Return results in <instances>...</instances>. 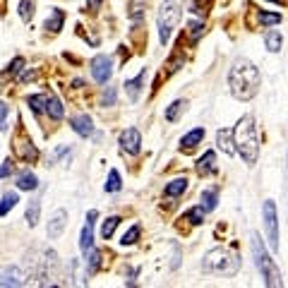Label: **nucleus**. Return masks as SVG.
I'll list each match as a JSON object with an SVG mask.
<instances>
[{"label":"nucleus","mask_w":288,"mask_h":288,"mask_svg":"<svg viewBox=\"0 0 288 288\" xmlns=\"http://www.w3.org/2000/svg\"><path fill=\"white\" fill-rule=\"evenodd\" d=\"M228 86L231 94L240 101L255 99V94L259 92V70L255 68V62H250L248 58H238L228 72Z\"/></svg>","instance_id":"f257e3e1"},{"label":"nucleus","mask_w":288,"mask_h":288,"mask_svg":"<svg viewBox=\"0 0 288 288\" xmlns=\"http://www.w3.org/2000/svg\"><path fill=\"white\" fill-rule=\"evenodd\" d=\"M233 142H235V149L245 159V164L255 166V161H257V156H259V135H257L255 118L242 116L238 120V125L233 127Z\"/></svg>","instance_id":"f03ea898"},{"label":"nucleus","mask_w":288,"mask_h":288,"mask_svg":"<svg viewBox=\"0 0 288 288\" xmlns=\"http://www.w3.org/2000/svg\"><path fill=\"white\" fill-rule=\"evenodd\" d=\"M240 269V259L233 250L228 248H216L204 255L202 272L207 274H221V276H235Z\"/></svg>","instance_id":"7ed1b4c3"},{"label":"nucleus","mask_w":288,"mask_h":288,"mask_svg":"<svg viewBox=\"0 0 288 288\" xmlns=\"http://www.w3.org/2000/svg\"><path fill=\"white\" fill-rule=\"evenodd\" d=\"M252 255H255V264H257L259 274L264 276V283L269 288H276L281 286V274L279 269H276V264H274V259L269 257V252H267L264 242H262V238H259L257 233H252Z\"/></svg>","instance_id":"20e7f679"},{"label":"nucleus","mask_w":288,"mask_h":288,"mask_svg":"<svg viewBox=\"0 0 288 288\" xmlns=\"http://www.w3.org/2000/svg\"><path fill=\"white\" fill-rule=\"evenodd\" d=\"M180 0H164L161 3V10H159V41L161 43H168V39H171L173 29L178 27L180 22Z\"/></svg>","instance_id":"39448f33"},{"label":"nucleus","mask_w":288,"mask_h":288,"mask_svg":"<svg viewBox=\"0 0 288 288\" xmlns=\"http://www.w3.org/2000/svg\"><path fill=\"white\" fill-rule=\"evenodd\" d=\"M262 216H264V231H267V240L269 248L279 250V216H276V204L272 200H267L262 207Z\"/></svg>","instance_id":"423d86ee"},{"label":"nucleus","mask_w":288,"mask_h":288,"mask_svg":"<svg viewBox=\"0 0 288 288\" xmlns=\"http://www.w3.org/2000/svg\"><path fill=\"white\" fill-rule=\"evenodd\" d=\"M113 75V60L108 55H96L92 60V77L99 82V84H106Z\"/></svg>","instance_id":"0eeeda50"},{"label":"nucleus","mask_w":288,"mask_h":288,"mask_svg":"<svg viewBox=\"0 0 288 288\" xmlns=\"http://www.w3.org/2000/svg\"><path fill=\"white\" fill-rule=\"evenodd\" d=\"M15 154L22 159V161H36V156H39V151H36V147L31 144V140H27L24 137V132L19 130L15 137Z\"/></svg>","instance_id":"6e6552de"},{"label":"nucleus","mask_w":288,"mask_h":288,"mask_svg":"<svg viewBox=\"0 0 288 288\" xmlns=\"http://www.w3.org/2000/svg\"><path fill=\"white\" fill-rule=\"evenodd\" d=\"M96 216H99L96 209H92L86 214V224H84V228H82V235H79V248H82L84 255L94 248V221H96Z\"/></svg>","instance_id":"1a4fd4ad"},{"label":"nucleus","mask_w":288,"mask_h":288,"mask_svg":"<svg viewBox=\"0 0 288 288\" xmlns=\"http://www.w3.org/2000/svg\"><path fill=\"white\" fill-rule=\"evenodd\" d=\"M140 147H142L140 130L127 127V130L120 135V149H123V151H127V154H140Z\"/></svg>","instance_id":"9d476101"},{"label":"nucleus","mask_w":288,"mask_h":288,"mask_svg":"<svg viewBox=\"0 0 288 288\" xmlns=\"http://www.w3.org/2000/svg\"><path fill=\"white\" fill-rule=\"evenodd\" d=\"M65 226H68V211L65 209H58L53 214V216L48 218V238L51 240H55V238H60V233L65 231Z\"/></svg>","instance_id":"9b49d317"},{"label":"nucleus","mask_w":288,"mask_h":288,"mask_svg":"<svg viewBox=\"0 0 288 288\" xmlns=\"http://www.w3.org/2000/svg\"><path fill=\"white\" fill-rule=\"evenodd\" d=\"M24 279H27V276H24V272L19 267H5V269L0 272V286H12V288L24 286V283H27Z\"/></svg>","instance_id":"f8f14e48"},{"label":"nucleus","mask_w":288,"mask_h":288,"mask_svg":"<svg viewBox=\"0 0 288 288\" xmlns=\"http://www.w3.org/2000/svg\"><path fill=\"white\" fill-rule=\"evenodd\" d=\"M70 127L79 137H92L94 135V125H92V118L89 116H75L70 120Z\"/></svg>","instance_id":"ddd939ff"},{"label":"nucleus","mask_w":288,"mask_h":288,"mask_svg":"<svg viewBox=\"0 0 288 288\" xmlns=\"http://www.w3.org/2000/svg\"><path fill=\"white\" fill-rule=\"evenodd\" d=\"M144 77H147V70H140V75L132 77V79H125V92H127V96H130V101H137V99H140Z\"/></svg>","instance_id":"4468645a"},{"label":"nucleus","mask_w":288,"mask_h":288,"mask_svg":"<svg viewBox=\"0 0 288 288\" xmlns=\"http://www.w3.org/2000/svg\"><path fill=\"white\" fill-rule=\"evenodd\" d=\"M233 130H218L216 132V147L224 151V154L228 156H233L235 154V149H233Z\"/></svg>","instance_id":"2eb2a0df"},{"label":"nucleus","mask_w":288,"mask_h":288,"mask_svg":"<svg viewBox=\"0 0 288 288\" xmlns=\"http://www.w3.org/2000/svg\"><path fill=\"white\" fill-rule=\"evenodd\" d=\"M216 171V154L214 151H207V154L197 161V173L200 175H209V173Z\"/></svg>","instance_id":"dca6fc26"},{"label":"nucleus","mask_w":288,"mask_h":288,"mask_svg":"<svg viewBox=\"0 0 288 288\" xmlns=\"http://www.w3.org/2000/svg\"><path fill=\"white\" fill-rule=\"evenodd\" d=\"M202 140H204V130H202V127H195V130H190V132L180 140V147H183V149H195Z\"/></svg>","instance_id":"f3484780"},{"label":"nucleus","mask_w":288,"mask_h":288,"mask_svg":"<svg viewBox=\"0 0 288 288\" xmlns=\"http://www.w3.org/2000/svg\"><path fill=\"white\" fill-rule=\"evenodd\" d=\"M62 22H65V12L55 8L53 12H51V17L43 22V29H46V31H60L62 29Z\"/></svg>","instance_id":"a211bd4d"},{"label":"nucleus","mask_w":288,"mask_h":288,"mask_svg":"<svg viewBox=\"0 0 288 288\" xmlns=\"http://www.w3.org/2000/svg\"><path fill=\"white\" fill-rule=\"evenodd\" d=\"M185 190H187V178H175V180H171V183L166 185L164 195L166 197H180Z\"/></svg>","instance_id":"6ab92c4d"},{"label":"nucleus","mask_w":288,"mask_h":288,"mask_svg":"<svg viewBox=\"0 0 288 288\" xmlns=\"http://www.w3.org/2000/svg\"><path fill=\"white\" fill-rule=\"evenodd\" d=\"M27 106H29L34 113H43L48 108V94H34L27 99Z\"/></svg>","instance_id":"aec40b11"},{"label":"nucleus","mask_w":288,"mask_h":288,"mask_svg":"<svg viewBox=\"0 0 288 288\" xmlns=\"http://www.w3.org/2000/svg\"><path fill=\"white\" fill-rule=\"evenodd\" d=\"M17 187H19V190H36V187H39V180H36V175L31 171H24L17 175Z\"/></svg>","instance_id":"412c9836"},{"label":"nucleus","mask_w":288,"mask_h":288,"mask_svg":"<svg viewBox=\"0 0 288 288\" xmlns=\"http://www.w3.org/2000/svg\"><path fill=\"white\" fill-rule=\"evenodd\" d=\"M281 43H283V39H281L279 31H267L264 46H267V51H269V53H279V51H281Z\"/></svg>","instance_id":"4be33fe9"},{"label":"nucleus","mask_w":288,"mask_h":288,"mask_svg":"<svg viewBox=\"0 0 288 288\" xmlns=\"http://www.w3.org/2000/svg\"><path fill=\"white\" fill-rule=\"evenodd\" d=\"M39 211H41V200H31L29 207H27V224L29 226L39 224Z\"/></svg>","instance_id":"5701e85b"},{"label":"nucleus","mask_w":288,"mask_h":288,"mask_svg":"<svg viewBox=\"0 0 288 288\" xmlns=\"http://www.w3.org/2000/svg\"><path fill=\"white\" fill-rule=\"evenodd\" d=\"M216 187H209V190H204L202 192V207H204V211H211V209H216Z\"/></svg>","instance_id":"b1692460"},{"label":"nucleus","mask_w":288,"mask_h":288,"mask_svg":"<svg viewBox=\"0 0 288 288\" xmlns=\"http://www.w3.org/2000/svg\"><path fill=\"white\" fill-rule=\"evenodd\" d=\"M185 106H187V103H185V101H180V99H178V101H173L171 106L166 108L164 118L168 120V123H175V120H178V116H180V110L185 108Z\"/></svg>","instance_id":"393cba45"},{"label":"nucleus","mask_w":288,"mask_h":288,"mask_svg":"<svg viewBox=\"0 0 288 288\" xmlns=\"http://www.w3.org/2000/svg\"><path fill=\"white\" fill-rule=\"evenodd\" d=\"M118 224H120V218H118V216H108L106 221H103V226H101V238H103V240L113 238V231L118 228Z\"/></svg>","instance_id":"a878e982"},{"label":"nucleus","mask_w":288,"mask_h":288,"mask_svg":"<svg viewBox=\"0 0 288 288\" xmlns=\"http://www.w3.org/2000/svg\"><path fill=\"white\" fill-rule=\"evenodd\" d=\"M46 113L53 118V120H60L62 113H65V110H62V103L58 101L55 96H48V108H46Z\"/></svg>","instance_id":"bb28decb"},{"label":"nucleus","mask_w":288,"mask_h":288,"mask_svg":"<svg viewBox=\"0 0 288 288\" xmlns=\"http://www.w3.org/2000/svg\"><path fill=\"white\" fill-rule=\"evenodd\" d=\"M17 202H19L17 192H5V195H3V202H0V216H5Z\"/></svg>","instance_id":"cd10ccee"},{"label":"nucleus","mask_w":288,"mask_h":288,"mask_svg":"<svg viewBox=\"0 0 288 288\" xmlns=\"http://www.w3.org/2000/svg\"><path fill=\"white\" fill-rule=\"evenodd\" d=\"M86 255H89V257H86V274H94L99 269V264H101V252L92 248Z\"/></svg>","instance_id":"c85d7f7f"},{"label":"nucleus","mask_w":288,"mask_h":288,"mask_svg":"<svg viewBox=\"0 0 288 288\" xmlns=\"http://www.w3.org/2000/svg\"><path fill=\"white\" fill-rule=\"evenodd\" d=\"M120 187H123V183H120V173H118L116 168H113V171L108 173V180H106L103 190H106V192H118Z\"/></svg>","instance_id":"c756f323"},{"label":"nucleus","mask_w":288,"mask_h":288,"mask_svg":"<svg viewBox=\"0 0 288 288\" xmlns=\"http://www.w3.org/2000/svg\"><path fill=\"white\" fill-rule=\"evenodd\" d=\"M204 214H207V211H204V207L200 204V207H192L190 211H185V218L190 221V224H195V226H200V224L204 221Z\"/></svg>","instance_id":"7c9ffc66"},{"label":"nucleus","mask_w":288,"mask_h":288,"mask_svg":"<svg viewBox=\"0 0 288 288\" xmlns=\"http://www.w3.org/2000/svg\"><path fill=\"white\" fill-rule=\"evenodd\" d=\"M140 224H135L132 228H130V231H127V233H123V238H120V242H123V245H135V242H137V238H140Z\"/></svg>","instance_id":"2f4dec72"},{"label":"nucleus","mask_w":288,"mask_h":288,"mask_svg":"<svg viewBox=\"0 0 288 288\" xmlns=\"http://www.w3.org/2000/svg\"><path fill=\"white\" fill-rule=\"evenodd\" d=\"M19 17H22L24 22H29L31 17H34V0H22L19 3Z\"/></svg>","instance_id":"473e14b6"},{"label":"nucleus","mask_w":288,"mask_h":288,"mask_svg":"<svg viewBox=\"0 0 288 288\" xmlns=\"http://www.w3.org/2000/svg\"><path fill=\"white\" fill-rule=\"evenodd\" d=\"M259 24L262 27H272V24H279L281 22V15H276V12H259Z\"/></svg>","instance_id":"72a5a7b5"},{"label":"nucleus","mask_w":288,"mask_h":288,"mask_svg":"<svg viewBox=\"0 0 288 288\" xmlns=\"http://www.w3.org/2000/svg\"><path fill=\"white\" fill-rule=\"evenodd\" d=\"M202 31H204L202 22H187V34H190V39L192 41L200 39V36H202Z\"/></svg>","instance_id":"f704fd0d"},{"label":"nucleus","mask_w":288,"mask_h":288,"mask_svg":"<svg viewBox=\"0 0 288 288\" xmlns=\"http://www.w3.org/2000/svg\"><path fill=\"white\" fill-rule=\"evenodd\" d=\"M116 103V86H108L103 94V106H113Z\"/></svg>","instance_id":"c9c22d12"},{"label":"nucleus","mask_w":288,"mask_h":288,"mask_svg":"<svg viewBox=\"0 0 288 288\" xmlns=\"http://www.w3.org/2000/svg\"><path fill=\"white\" fill-rule=\"evenodd\" d=\"M8 106L0 101V130H8Z\"/></svg>","instance_id":"e433bc0d"},{"label":"nucleus","mask_w":288,"mask_h":288,"mask_svg":"<svg viewBox=\"0 0 288 288\" xmlns=\"http://www.w3.org/2000/svg\"><path fill=\"white\" fill-rule=\"evenodd\" d=\"M12 173H15V164L8 159L5 164L0 166V178H8V175H12Z\"/></svg>","instance_id":"4c0bfd02"},{"label":"nucleus","mask_w":288,"mask_h":288,"mask_svg":"<svg viewBox=\"0 0 288 288\" xmlns=\"http://www.w3.org/2000/svg\"><path fill=\"white\" fill-rule=\"evenodd\" d=\"M22 65H24L22 58H15V60H12V65L8 68V75H15V72H19V70H22Z\"/></svg>","instance_id":"58836bf2"},{"label":"nucleus","mask_w":288,"mask_h":288,"mask_svg":"<svg viewBox=\"0 0 288 288\" xmlns=\"http://www.w3.org/2000/svg\"><path fill=\"white\" fill-rule=\"evenodd\" d=\"M31 79H36V70H24L19 75V82H31Z\"/></svg>","instance_id":"ea45409f"},{"label":"nucleus","mask_w":288,"mask_h":288,"mask_svg":"<svg viewBox=\"0 0 288 288\" xmlns=\"http://www.w3.org/2000/svg\"><path fill=\"white\" fill-rule=\"evenodd\" d=\"M101 3H103V0H86V5H89L92 10H96L99 5H101Z\"/></svg>","instance_id":"a19ab883"},{"label":"nucleus","mask_w":288,"mask_h":288,"mask_svg":"<svg viewBox=\"0 0 288 288\" xmlns=\"http://www.w3.org/2000/svg\"><path fill=\"white\" fill-rule=\"evenodd\" d=\"M272 3H281V0H272Z\"/></svg>","instance_id":"79ce46f5"}]
</instances>
